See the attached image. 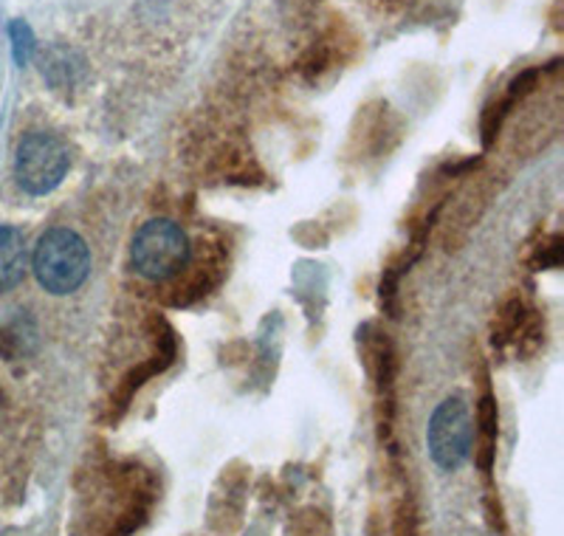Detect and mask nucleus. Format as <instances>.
Wrapping results in <instances>:
<instances>
[{
  "mask_svg": "<svg viewBox=\"0 0 564 536\" xmlns=\"http://www.w3.org/2000/svg\"><path fill=\"white\" fill-rule=\"evenodd\" d=\"M32 268L48 294H70L90 275L88 243L74 229H48L34 246Z\"/></svg>",
  "mask_w": 564,
  "mask_h": 536,
  "instance_id": "1",
  "label": "nucleus"
},
{
  "mask_svg": "<svg viewBox=\"0 0 564 536\" xmlns=\"http://www.w3.org/2000/svg\"><path fill=\"white\" fill-rule=\"evenodd\" d=\"M189 257H193L189 237L175 221H167V217L148 221L130 243V262L144 280L153 282L178 277L189 266Z\"/></svg>",
  "mask_w": 564,
  "mask_h": 536,
  "instance_id": "2",
  "label": "nucleus"
},
{
  "mask_svg": "<svg viewBox=\"0 0 564 536\" xmlns=\"http://www.w3.org/2000/svg\"><path fill=\"white\" fill-rule=\"evenodd\" d=\"M475 443V416L463 396H452L432 412L426 427V449L443 472H457L471 454Z\"/></svg>",
  "mask_w": 564,
  "mask_h": 536,
  "instance_id": "3",
  "label": "nucleus"
},
{
  "mask_svg": "<svg viewBox=\"0 0 564 536\" xmlns=\"http://www.w3.org/2000/svg\"><path fill=\"white\" fill-rule=\"evenodd\" d=\"M65 173H68V148H65L59 136L37 130V133H29L18 144L14 179H18L23 192L48 195V192L63 184Z\"/></svg>",
  "mask_w": 564,
  "mask_h": 536,
  "instance_id": "4",
  "label": "nucleus"
},
{
  "mask_svg": "<svg viewBox=\"0 0 564 536\" xmlns=\"http://www.w3.org/2000/svg\"><path fill=\"white\" fill-rule=\"evenodd\" d=\"M29 246L26 235L18 226H0V294L12 291L26 277Z\"/></svg>",
  "mask_w": 564,
  "mask_h": 536,
  "instance_id": "5",
  "label": "nucleus"
},
{
  "mask_svg": "<svg viewBox=\"0 0 564 536\" xmlns=\"http://www.w3.org/2000/svg\"><path fill=\"white\" fill-rule=\"evenodd\" d=\"M475 424V435H480V467L488 472L494 460V447H497V404H494L491 393L482 396Z\"/></svg>",
  "mask_w": 564,
  "mask_h": 536,
  "instance_id": "6",
  "label": "nucleus"
},
{
  "mask_svg": "<svg viewBox=\"0 0 564 536\" xmlns=\"http://www.w3.org/2000/svg\"><path fill=\"white\" fill-rule=\"evenodd\" d=\"M9 34H12V54L14 63L26 65L34 54V34L29 29V23L23 20H14L12 26H9Z\"/></svg>",
  "mask_w": 564,
  "mask_h": 536,
  "instance_id": "7",
  "label": "nucleus"
},
{
  "mask_svg": "<svg viewBox=\"0 0 564 536\" xmlns=\"http://www.w3.org/2000/svg\"><path fill=\"white\" fill-rule=\"evenodd\" d=\"M395 536H415L412 534L410 514H401V519H398V525H395Z\"/></svg>",
  "mask_w": 564,
  "mask_h": 536,
  "instance_id": "8",
  "label": "nucleus"
}]
</instances>
